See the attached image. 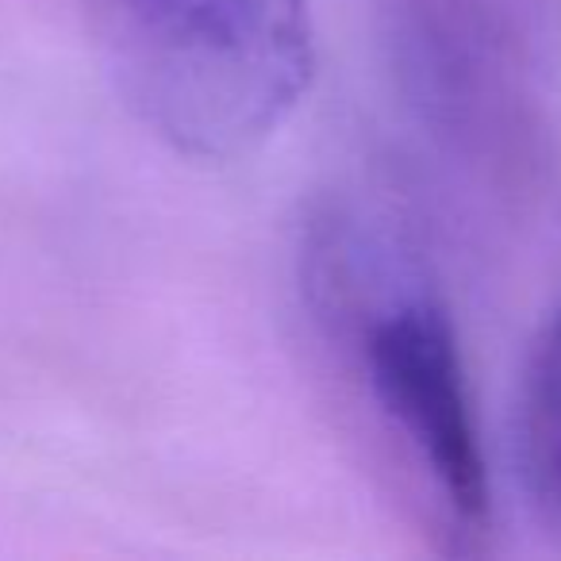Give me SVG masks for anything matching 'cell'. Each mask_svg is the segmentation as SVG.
Masks as SVG:
<instances>
[{"label": "cell", "mask_w": 561, "mask_h": 561, "mask_svg": "<svg viewBox=\"0 0 561 561\" xmlns=\"http://www.w3.org/2000/svg\"><path fill=\"white\" fill-rule=\"evenodd\" d=\"M127 96L196 158L262 147L312 85L308 0H96Z\"/></svg>", "instance_id": "obj_1"}, {"label": "cell", "mask_w": 561, "mask_h": 561, "mask_svg": "<svg viewBox=\"0 0 561 561\" xmlns=\"http://www.w3.org/2000/svg\"><path fill=\"white\" fill-rule=\"evenodd\" d=\"M369 392L461 527L489 512V466L446 312L427 297L374 305L358 323Z\"/></svg>", "instance_id": "obj_2"}, {"label": "cell", "mask_w": 561, "mask_h": 561, "mask_svg": "<svg viewBox=\"0 0 561 561\" xmlns=\"http://www.w3.org/2000/svg\"><path fill=\"white\" fill-rule=\"evenodd\" d=\"M523 450L538 492L561 504V308L538 339L523 397Z\"/></svg>", "instance_id": "obj_3"}]
</instances>
